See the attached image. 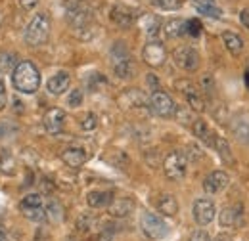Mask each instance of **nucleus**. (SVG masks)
Returning <instances> with one entry per match:
<instances>
[{
  "label": "nucleus",
  "mask_w": 249,
  "mask_h": 241,
  "mask_svg": "<svg viewBox=\"0 0 249 241\" xmlns=\"http://www.w3.org/2000/svg\"><path fill=\"white\" fill-rule=\"evenodd\" d=\"M111 21L119 27H130L134 23V12L124 6H113L111 8Z\"/></svg>",
  "instance_id": "18"
},
{
  "label": "nucleus",
  "mask_w": 249,
  "mask_h": 241,
  "mask_svg": "<svg viewBox=\"0 0 249 241\" xmlns=\"http://www.w3.org/2000/svg\"><path fill=\"white\" fill-rule=\"evenodd\" d=\"M134 211V201L128 197H121V199H113L109 203V214L115 218H124L130 212Z\"/></svg>",
  "instance_id": "17"
},
{
  "label": "nucleus",
  "mask_w": 249,
  "mask_h": 241,
  "mask_svg": "<svg viewBox=\"0 0 249 241\" xmlns=\"http://www.w3.org/2000/svg\"><path fill=\"white\" fill-rule=\"evenodd\" d=\"M150 105H152V111L159 117H173L177 113V103L173 102V98L159 88L150 96Z\"/></svg>",
  "instance_id": "6"
},
{
  "label": "nucleus",
  "mask_w": 249,
  "mask_h": 241,
  "mask_svg": "<svg viewBox=\"0 0 249 241\" xmlns=\"http://www.w3.org/2000/svg\"><path fill=\"white\" fill-rule=\"evenodd\" d=\"M113 201V193L106 191V189H94L87 193V203L92 209H102V207H109V203Z\"/></svg>",
  "instance_id": "16"
},
{
  "label": "nucleus",
  "mask_w": 249,
  "mask_h": 241,
  "mask_svg": "<svg viewBox=\"0 0 249 241\" xmlns=\"http://www.w3.org/2000/svg\"><path fill=\"white\" fill-rule=\"evenodd\" d=\"M21 207H42V195L40 193H29L23 197Z\"/></svg>",
  "instance_id": "33"
},
{
  "label": "nucleus",
  "mask_w": 249,
  "mask_h": 241,
  "mask_svg": "<svg viewBox=\"0 0 249 241\" xmlns=\"http://www.w3.org/2000/svg\"><path fill=\"white\" fill-rule=\"evenodd\" d=\"M186 34H190V36H199L201 34V23L197 19L186 21Z\"/></svg>",
  "instance_id": "35"
},
{
  "label": "nucleus",
  "mask_w": 249,
  "mask_h": 241,
  "mask_svg": "<svg viewBox=\"0 0 249 241\" xmlns=\"http://www.w3.org/2000/svg\"><path fill=\"white\" fill-rule=\"evenodd\" d=\"M50 34V17L46 14H36L25 29V42L29 46H40L48 40Z\"/></svg>",
  "instance_id": "2"
},
{
  "label": "nucleus",
  "mask_w": 249,
  "mask_h": 241,
  "mask_svg": "<svg viewBox=\"0 0 249 241\" xmlns=\"http://www.w3.org/2000/svg\"><path fill=\"white\" fill-rule=\"evenodd\" d=\"M62 207L60 205H56V203H52L48 209H46V218H52L54 222H58V220H62Z\"/></svg>",
  "instance_id": "36"
},
{
  "label": "nucleus",
  "mask_w": 249,
  "mask_h": 241,
  "mask_svg": "<svg viewBox=\"0 0 249 241\" xmlns=\"http://www.w3.org/2000/svg\"><path fill=\"white\" fill-rule=\"evenodd\" d=\"M192 130H194L196 138H199L203 144H207V146H213L215 134L211 132V128H209V124H207L205 120H201V119L194 120V126H192Z\"/></svg>",
  "instance_id": "21"
},
{
  "label": "nucleus",
  "mask_w": 249,
  "mask_h": 241,
  "mask_svg": "<svg viewBox=\"0 0 249 241\" xmlns=\"http://www.w3.org/2000/svg\"><path fill=\"white\" fill-rule=\"evenodd\" d=\"M152 6L163 12H175L182 6V0H152Z\"/></svg>",
  "instance_id": "30"
},
{
  "label": "nucleus",
  "mask_w": 249,
  "mask_h": 241,
  "mask_svg": "<svg viewBox=\"0 0 249 241\" xmlns=\"http://www.w3.org/2000/svg\"><path fill=\"white\" fill-rule=\"evenodd\" d=\"M194 4H196V8H201V6H213L215 0H194Z\"/></svg>",
  "instance_id": "42"
},
{
  "label": "nucleus",
  "mask_w": 249,
  "mask_h": 241,
  "mask_svg": "<svg viewBox=\"0 0 249 241\" xmlns=\"http://www.w3.org/2000/svg\"><path fill=\"white\" fill-rule=\"evenodd\" d=\"M215 203L211 201V199H197L196 203H194V220L199 224V226H207V224H211L213 222V218H215Z\"/></svg>",
  "instance_id": "9"
},
{
  "label": "nucleus",
  "mask_w": 249,
  "mask_h": 241,
  "mask_svg": "<svg viewBox=\"0 0 249 241\" xmlns=\"http://www.w3.org/2000/svg\"><path fill=\"white\" fill-rule=\"evenodd\" d=\"M215 241H232V240H230L228 236H218V238H217Z\"/></svg>",
  "instance_id": "44"
},
{
  "label": "nucleus",
  "mask_w": 249,
  "mask_h": 241,
  "mask_svg": "<svg viewBox=\"0 0 249 241\" xmlns=\"http://www.w3.org/2000/svg\"><path fill=\"white\" fill-rule=\"evenodd\" d=\"M138 23H140L142 31H144L150 38L157 36V33L161 31V19H159L157 16H154V14H144V16H140Z\"/></svg>",
  "instance_id": "20"
},
{
  "label": "nucleus",
  "mask_w": 249,
  "mask_h": 241,
  "mask_svg": "<svg viewBox=\"0 0 249 241\" xmlns=\"http://www.w3.org/2000/svg\"><path fill=\"white\" fill-rule=\"evenodd\" d=\"M230 184V176L224 171H213L211 174H207V178L203 180V189L207 193H218L222 189H226Z\"/></svg>",
  "instance_id": "12"
},
{
  "label": "nucleus",
  "mask_w": 249,
  "mask_h": 241,
  "mask_svg": "<svg viewBox=\"0 0 249 241\" xmlns=\"http://www.w3.org/2000/svg\"><path fill=\"white\" fill-rule=\"evenodd\" d=\"M6 103H8V92H6V85H4V81L0 77V109H4Z\"/></svg>",
  "instance_id": "39"
},
{
  "label": "nucleus",
  "mask_w": 249,
  "mask_h": 241,
  "mask_svg": "<svg viewBox=\"0 0 249 241\" xmlns=\"http://www.w3.org/2000/svg\"><path fill=\"white\" fill-rule=\"evenodd\" d=\"M36 4H38V0H19V6L23 10H33Z\"/></svg>",
  "instance_id": "41"
},
{
  "label": "nucleus",
  "mask_w": 249,
  "mask_h": 241,
  "mask_svg": "<svg viewBox=\"0 0 249 241\" xmlns=\"http://www.w3.org/2000/svg\"><path fill=\"white\" fill-rule=\"evenodd\" d=\"M0 241H10L8 232H6V230H2V228H0Z\"/></svg>",
  "instance_id": "43"
},
{
  "label": "nucleus",
  "mask_w": 249,
  "mask_h": 241,
  "mask_svg": "<svg viewBox=\"0 0 249 241\" xmlns=\"http://www.w3.org/2000/svg\"><path fill=\"white\" fill-rule=\"evenodd\" d=\"M12 83L18 92L23 94H35L40 86V73L31 61H19L14 69Z\"/></svg>",
  "instance_id": "1"
},
{
  "label": "nucleus",
  "mask_w": 249,
  "mask_h": 241,
  "mask_svg": "<svg viewBox=\"0 0 249 241\" xmlns=\"http://www.w3.org/2000/svg\"><path fill=\"white\" fill-rule=\"evenodd\" d=\"M173 58H175V63L184 71H196L199 67V54L190 46H178Z\"/></svg>",
  "instance_id": "7"
},
{
  "label": "nucleus",
  "mask_w": 249,
  "mask_h": 241,
  "mask_svg": "<svg viewBox=\"0 0 249 241\" xmlns=\"http://www.w3.org/2000/svg\"><path fill=\"white\" fill-rule=\"evenodd\" d=\"M62 161L69 167V169H79L87 163V151L79 146H71L67 150H63Z\"/></svg>",
  "instance_id": "14"
},
{
  "label": "nucleus",
  "mask_w": 249,
  "mask_h": 241,
  "mask_svg": "<svg viewBox=\"0 0 249 241\" xmlns=\"http://www.w3.org/2000/svg\"><path fill=\"white\" fill-rule=\"evenodd\" d=\"M188 171V157L182 151H173L165 157L163 163V172L169 180H180L186 176Z\"/></svg>",
  "instance_id": "4"
},
{
  "label": "nucleus",
  "mask_w": 249,
  "mask_h": 241,
  "mask_svg": "<svg viewBox=\"0 0 249 241\" xmlns=\"http://www.w3.org/2000/svg\"><path fill=\"white\" fill-rule=\"evenodd\" d=\"M16 169H18V163L12 157V153L0 151V172L6 176H12V174H16Z\"/></svg>",
  "instance_id": "26"
},
{
  "label": "nucleus",
  "mask_w": 249,
  "mask_h": 241,
  "mask_svg": "<svg viewBox=\"0 0 249 241\" xmlns=\"http://www.w3.org/2000/svg\"><path fill=\"white\" fill-rule=\"evenodd\" d=\"M163 33L167 38H178V36L186 34V21L184 19H169L163 25Z\"/></svg>",
  "instance_id": "22"
},
{
  "label": "nucleus",
  "mask_w": 249,
  "mask_h": 241,
  "mask_svg": "<svg viewBox=\"0 0 249 241\" xmlns=\"http://www.w3.org/2000/svg\"><path fill=\"white\" fill-rule=\"evenodd\" d=\"M142 58L150 67H161L167 60V50L159 40H150L142 50Z\"/></svg>",
  "instance_id": "8"
},
{
  "label": "nucleus",
  "mask_w": 249,
  "mask_h": 241,
  "mask_svg": "<svg viewBox=\"0 0 249 241\" xmlns=\"http://www.w3.org/2000/svg\"><path fill=\"white\" fill-rule=\"evenodd\" d=\"M188 241H211V238H209V234L205 230H196Z\"/></svg>",
  "instance_id": "38"
},
{
  "label": "nucleus",
  "mask_w": 249,
  "mask_h": 241,
  "mask_svg": "<svg viewBox=\"0 0 249 241\" xmlns=\"http://www.w3.org/2000/svg\"><path fill=\"white\" fill-rule=\"evenodd\" d=\"M21 212L27 220H33V222L46 220V209L44 207H21Z\"/></svg>",
  "instance_id": "29"
},
{
  "label": "nucleus",
  "mask_w": 249,
  "mask_h": 241,
  "mask_svg": "<svg viewBox=\"0 0 249 241\" xmlns=\"http://www.w3.org/2000/svg\"><path fill=\"white\" fill-rule=\"evenodd\" d=\"M222 42H224L226 50H228L232 56H240V54L244 52V40H242V36H238V34L232 33V31H224V33H222Z\"/></svg>",
  "instance_id": "19"
},
{
  "label": "nucleus",
  "mask_w": 249,
  "mask_h": 241,
  "mask_svg": "<svg viewBox=\"0 0 249 241\" xmlns=\"http://www.w3.org/2000/svg\"><path fill=\"white\" fill-rule=\"evenodd\" d=\"M111 58H113V73L119 79H130L134 75V71H136L134 61L130 58V54L126 52L123 42H117L111 48Z\"/></svg>",
  "instance_id": "3"
},
{
  "label": "nucleus",
  "mask_w": 249,
  "mask_h": 241,
  "mask_svg": "<svg viewBox=\"0 0 249 241\" xmlns=\"http://www.w3.org/2000/svg\"><path fill=\"white\" fill-rule=\"evenodd\" d=\"M69 85H71V77H69V73H67V71H58L56 75H52V77L48 79L46 88H48L50 94L60 96V94H63V92L69 88Z\"/></svg>",
  "instance_id": "15"
},
{
  "label": "nucleus",
  "mask_w": 249,
  "mask_h": 241,
  "mask_svg": "<svg viewBox=\"0 0 249 241\" xmlns=\"http://www.w3.org/2000/svg\"><path fill=\"white\" fill-rule=\"evenodd\" d=\"M98 220L90 216V214H83L79 220H77V228H79V232L81 234H85V236H90L94 232H98V234H102V230H98Z\"/></svg>",
  "instance_id": "23"
},
{
  "label": "nucleus",
  "mask_w": 249,
  "mask_h": 241,
  "mask_svg": "<svg viewBox=\"0 0 249 241\" xmlns=\"http://www.w3.org/2000/svg\"><path fill=\"white\" fill-rule=\"evenodd\" d=\"M197 12L203 14V16H207V17H215V19L222 17V10L217 8V4H213V6H201V8H197Z\"/></svg>",
  "instance_id": "32"
},
{
  "label": "nucleus",
  "mask_w": 249,
  "mask_h": 241,
  "mask_svg": "<svg viewBox=\"0 0 249 241\" xmlns=\"http://www.w3.org/2000/svg\"><path fill=\"white\" fill-rule=\"evenodd\" d=\"M121 103L126 107H140L146 103V98L140 90H126L121 96Z\"/></svg>",
  "instance_id": "25"
},
{
  "label": "nucleus",
  "mask_w": 249,
  "mask_h": 241,
  "mask_svg": "<svg viewBox=\"0 0 249 241\" xmlns=\"http://www.w3.org/2000/svg\"><path fill=\"white\" fill-rule=\"evenodd\" d=\"M67 103H69L71 107H79V105L83 103V92L73 90L71 94H69V98H67Z\"/></svg>",
  "instance_id": "37"
},
{
  "label": "nucleus",
  "mask_w": 249,
  "mask_h": 241,
  "mask_svg": "<svg viewBox=\"0 0 249 241\" xmlns=\"http://www.w3.org/2000/svg\"><path fill=\"white\" fill-rule=\"evenodd\" d=\"M232 132H234V136H236L240 142L249 144V122L248 120H236V122L232 124Z\"/></svg>",
  "instance_id": "28"
},
{
  "label": "nucleus",
  "mask_w": 249,
  "mask_h": 241,
  "mask_svg": "<svg viewBox=\"0 0 249 241\" xmlns=\"http://www.w3.org/2000/svg\"><path fill=\"white\" fill-rule=\"evenodd\" d=\"M175 86H177V90L184 94V98L188 100V103H190V107L194 111H203L205 109V102H203L201 94L190 81H177Z\"/></svg>",
  "instance_id": "10"
},
{
  "label": "nucleus",
  "mask_w": 249,
  "mask_h": 241,
  "mask_svg": "<svg viewBox=\"0 0 249 241\" xmlns=\"http://www.w3.org/2000/svg\"><path fill=\"white\" fill-rule=\"evenodd\" d=\"M16 56L14 54H6V52H2L0 54V71L2 73H6V71H10V69H16Z\"/></svg>",
  "instance_id": "31"
},
{
  "label": "nucleus",
  "mask_w": 249,
  "mask_h": 241,
  "mask_svg": "<svg viewBox=\"0 0 249 241\" xmlns=\"http://www.w3.org/2000/svg\"><path fill=\"white\" fill-rule=\"evenodd\" d=\"M157 209L165 216H175L178 212V203L173 195H161L159 201H157Z\"/></svg>",
  "instance_id": "24"
},
{
  "label": "nucleus",
  "mask_w": 249,
  "mask_h": 241,
  "mask_svg": "<svg viewBox=\"0 0 249 241\" xmlns=\"http://www.w3.org/2000/svg\"><path fill=\"white\" fill-rule=\"evenodd\" d=\"M140 228L150 240H163L169 234V226L165 224V220L154 212H144L140 216Z\"/></svg>",
  "instance_id": "5"
},
{
  "label": "nucleus",
  "mask_w": 249,
  "mask_h": 241,
  "mask_svg": "<svg viewBox=\"0 0 249 241\" xmlns=\"http://www.w3.org/2000/svg\"><path fill=\"white\" fill-rule=\"evenodd\" d=\"M244 216V207L242 205H234V207H224L218 214V224L222 228H232L238 226L240 220Z\"/></svg>",
  "instance_id": "13"
},
{
  "label": "nucleus",
  "mask_w": 249,
  "mask_h": 241,
  "mask_svg": "<svg viewBox=\"0 0 249 241\" xmlns=\"http://www.w3.org/2000/svg\"><path fill=\"white\" fill-rule=\"evenodd\" d=\"M213 148L218 151V155H220V159H222V161H226V163H232V161H234V159H232L230 146L226 144V140H224V138L215 136V140H213Z\"/></svg>",
  "instance_id": "27"
},
{
  "label": "nucleus",
  "mask_w": 249,
  "mask_h": 241,
  "mask_svg": "<svg viewBox=\"0 0 249 241\" xmlns=\"http://www.w3.org/2000/svg\"><path fill=\"white\" fill-rule=\"evenodd\" d=\"M42 124H44L48 134H60L63 130V124H65V111L60 109V107L48 109L44 119H42Z\"/></svg>",
  "instance_id": "11"
},
{
  "label": "nucleus",
  "mask_w": 249,
  "mask_h": 241,
  "mask_svg": "<svg viewBox=\"0 0 249 241\" xmlns=\"http://www.w3.org/2000/svg\"><path fill=\"white\" fill-rule=\"evenodd\" d=\"M240 23H242L246 29H249V8H244V10L240 12Z\"/></svg>",
  "instance_id": "40"
},
{
  "label": "nucleus",
  "mask_w": 249,
  "mask_h": 241,
  "mask_svg": "<svg viewBox=\"0 0 249 241\" xmlns=\"http://www.w3.org/2000/svg\"><path fill=\"white\" fill-rule=\"evenodd\" d=\"M98 126V117L94 113H87L83 119H81V128L83 130H94Z\"/></svg>",
  "instance_id": "34"
}]
</instances>
